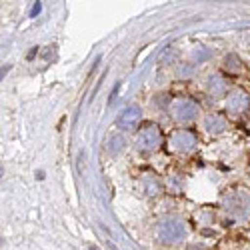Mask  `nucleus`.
Wrapping results in <instances>:
<instances>
[{"label":"nucleus","mask_w":250,"mask_h":250,"mask_svg":"<svg viewBox=\"0 0 250 250\" xmlns=\"http://www.w3.org/2000/svg\"><path fill=\"white\" fill-rule=\"evenodd\" d=\"M158 234L164 242H176L184 236V228L178 220H166L158 226Z\"/></svg>","instance_id":"1"},{"label":"nucleus","mask_w":250,"mask_h":250,"mask_svg":"<svg viewBox=\"0 0 250 250\" xmlns=\"http://www.w3.org/2000/svg\"><path fill=\"white\" fill-rule=\"evenodd\" d=\"M136 120H138V110L128 108V110H124L122 116L118 118V126H132V124H136Z\"/></svg>","instance_id":"2"}]
</instances>
